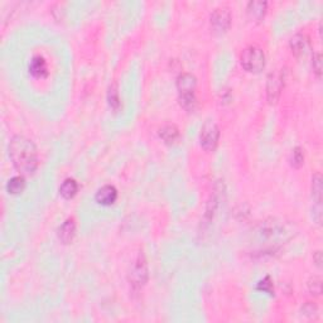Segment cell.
I'll list each match as a JSON object with an SVG mask.
<instances>
[{"instance_id":"6da1fadb","label":"cell","mask_w":323,"mask_h":323,"mask_svg":"<svg viewBox=\"0 0 323 323\" xmlns=\"http://www.w3.org/2000/svg\"><path fill=\"white\" fill-rule=\"evenodd\" d=\"M9 155L14 167L22 175H32L38 166L37 148L29 139L23 135H16L9 143Z\"/></svg>"},{"instance_id":"7a4b0ae2","label":"cell","mask_w":323,"mask_h":323,"mask_svg":"<svg viewBox=\"0 0 323 323\" xmlns=\"http://www.w3.org/2000/svg\"><path fill=\"white\" fill-rule=\"evenodd\" d=\"M241 66L248 72H260L265 66V56L262 48L257 46H250L245 48L241 54Z\"/></svg>"},{"instance_id":"3957f363","label":"cell","mask_w":323,"mask_h":323,"mask_svg":"<svg viewBox=\"0 0 323 323\" xmlns=\"http://www.w3.org/2000/svg\"><path fill=\"white\" fill-rule=\"evenodd\" d=\"M129 279H130L131 287L135 290H139L145 284L146 279H148V265H146V260L143 254H139V257L134 262L130 274H129Z\"/></svg>"},{"instance_id":"277c9868","label":"cell","mask_w":323,"mask_h":323,"mask_svg":"<svg viewBox=\"0 0 323 323\" xmlns=\"http://www.w3.org/2000/svg\"><path fill=\"white\" fill-rule=\"evenodd\" d=\"M218 138H220V130L216 123L211 120L206 121L201 130V145L203 146V149L208 151L215 150L218 143Z\"/></svg>"},{"instance_id":"5b68a950","label":"cell","mask_w":323,"mask_h":323,"mask_svg":"<svg viewBox=\"0 0 323 323\" xmlns=\"http://www.w3.org/2000/svg\"><path fill=\"white\" fill-rule=\"evenodd\" d=\"M231 24V14L227 8H217L211 14V27L215 33H225Z\"/></svg>"},{"instance_id":"8992f818","label":"cell","mask_w":323,"mask_h":323,"mask_svg":"<svg viewBox=\"0 0 323 323\" xmlns=\"http://www.w3.org/2000/svg\"><path fill=\"white\" fill-rule=\"evenodd\" d=\"M283 88V76L280 72H272L268 77L267 96L269 103H275L279 99L280 91Z\"/></svg>"},{"instance_id":"52a82bcc","label":"cell","mask_w":323,"mask_h":323,"mask_svg":"<svg viewBox=\"0 0 323 323\" xmlns=\"http://www.w3.org/2000/svg\"><path fill=\"white\" fill-rule=\"evenodd\" d=\"M196 85H197L196 77L190 73H183L177 78V89L180 91V96L195 95Z\"/></svg>"},{"instance_id":"ba28073f","label":"cell","mask_w":323,"mask_h":323,"mask_svg":"<svg viewBox=\"0 0 323 323\" xmlns=\"http://www.w3.org/2000/svg\"><path fill=\"white\" fill-rule=\"evenodd\" d=\"M95 198L96 201H98V203H100V205L109 206L116 201V198H118V191H116V188L114 187V186H103V187L96 192Z\"/></svg>"},{"instance_id":"9c48e42d","label":"cell","mask_w":323,"mask_h":323,"mask_svg":"<svg viewBox=\"0 0 323 323\" xmlns=\"http://www.w3.org/2000/svg\"><path fill=\"white\" fill-rule=\"evenodd\" d=\"M290 49L295 56H305L309 49V41L303 34H295L292 39H290Z\"/></svg>"},{"instance_id":"30bf717a","label":"cell","mask_w":323,"mask_h":323,"mask_svg":"<svg viewBox=\"0 0 323 323\" xmlns=\"http://www.w3.org/2000/svg\"><path fill=\"white\" fill-rule=\"evenodd\" d=\"M29 72H31L32 76L37 77V78L46 77L47 73H48V68H47V63L44 58L39 56L34 57L31 61V63H29Z\"/></svg>"},{"instance_id":"8fae6325","label":"cell","mask_w":323,"mask_h":323,"mask_svg":"<svg viewBox=\"0 0 323 323\" xmlns=\"http://www.w3.org/2000/svg\"><path fill=\"white\" fill-rule=\"evenodd\" d=\"M74 233H76V225L73 220H67L58 230V237L63 244H68L73 240Z\"/></svg>"},{"instance_id":"7c38bea8","label":"cell","mask_w":323,"mask_h":323,"mask_svg":"<svg viewBox=\"0 0 323 323\" xmlns=\"http://www.w3.org/2000/svg\"><path fill=\"white\" fill-rule=\"evenodd\" d=\"M265 11H267V3L265 2H250L248 4V16L250 17V19H254V21H260L264 17Z\"/></svg>"},{"instance_id":"4fadbf2b","label":"cell","mask_w":323,"mask_h":323,"mask_svg":"<svg viewBox=\"0 0 323 323\" xmlns=\"http://www.w3.org/2000/svg\"><path fill=\"white\" fill-rule=\"evenodd\" d=\"M159 135L167 144H172L180 138V131L175 125H165L159 130Z\"/></svg>"},{"instance_id":"5bb4252c","label":"cell","mask_w":323,"mask_h":323,"mask_svg":"<svg viewBox=\"0 0 323 323\" xmlns=\"http://www.w3.org/2000/svg\"><path fill=\"white\" fill-rule=\"evenodd\" d=\"M78 191V185L73 178H67L59 187V192L64 198H72Z\"/></svg>"},{"instance_id":"9a60e30c","label":"cell","mask_w":323,"mask_h":323,"mask_svg":"<svg viewBox=\"0 0 323 323\" xmlns=\"http://www.w3.org/2000/svg\"><path fill=\"white\" fill-rule=\"evenodd\" d=\"M24 187H26V182H24V178L22 176H16V177L11 178L8 181V185H7V190L12 195H18L24 190Z\"/></svg>"},{"instance_id":"2e32d148","label":"cell","mask_w":323,"mask_h":323,"mask_svg":"<svg viewBox=\"0 0 323 323\" xmlns=\"http://www.w3.org/2000/svg\"><path fill=\"white\" fill-rule=\"evenodd\" d=\"M312 195L317 201V205H320L322 201V177L320 175H315L312 180Z\"/></svg>"},{"instance_id":"e0dca14e","label":"cell","mask_w":323,"mask_h":323,"mask_svg":"<svg viewBox=\"0 0 323 323\" xmlns=\"http://www.w3.org/2000/svg\"><path fill=\"white\" fill-rule=\"evenodd\" d=\"M108 99H109V104H110V106L114 109V110H116V109L120 106V99H119L118 89H116L115 84L111 85L110 89H109Z\"/></svg>"},{"instance_id":"ac0fdd59","label":"cell","mask_w":323,"mask_h":323,"mask_svg":"<svg viewBox=\"0 0 323 323\" xmlns=\"http://www.w3.org/2000/svg\"><path fill=\"white\" fill-rule=\"evenodd\" d=\"M308 287H309V292L314 295H319L322 292V283L318 277H313L308 283Z\"/></svg>"},{"instance_id":"d6986e66","label":"cell","mask_w":323,"mask_h":323,"mask_svg":"<svg viewBox=\"0 0 323 323\" xmlns=\"http://www.w3.org/2000/svg\"><path fill=\"white\" fill-rule=\"evenodd\" d=\"M258 289L263 290V292L265 293H269V294H273V293H274V288H273V283L272 280H270V278L267 277L265 279H263L262 282H259Z\"/></svg>"},{"instance_id":"ffe728a7","label":"cell","mask_w":323,"mask_h":323,"mask_svg":"<svg viewBox=\"0 0 323 323\" xmlns=\"http://www.w3.org/2000/svg\"><path fill=\"white\" fill-rule=\"evenodd\" d=\"M303 160H304V155H303L302 149L295 148L294 151H293V165L295 167H300L303 165Z\"/></svg>"},{"instance_id":"44dd1931","label":"cell","mask_w":323,"mask_h":323,"mask_svg":"<svg viewBox=\"0 0 323 323\" xmlns=\"http://www.w3.org/2000/svg\"><path fill=\"white\" fill-rule=\"evenodd\" d=\"M313 71L315 72L318 77H320V72H322V57L319 53H314L313 56Z\"/></svg>"}]
</instances>
